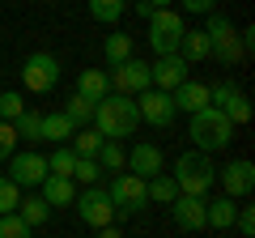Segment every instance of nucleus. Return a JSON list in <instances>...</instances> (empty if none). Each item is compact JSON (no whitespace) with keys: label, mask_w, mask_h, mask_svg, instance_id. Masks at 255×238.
Returning <instances> with one entry per match:
<instances>
[{"label":"nucleus","mask_w":255,"mask_h":238,"mask_svg":"<svg viewBox=\"0 0 255 238\" xmlns=\"http://www.w3.org/2000/svg\"><path fill=\"white\" fill-rule=\"evenodd\" d=\"M94 128L102 132V140H124L140 128V111L136 98L128 94H107L102 102H94Z\"/></svg>","instance_id":"obj_1"},{"label":"nucleus","mask_w":255,"mask_h":238,"mask_svg":"<svg viewBox=\"0 0 255 238\" xmlns=\"http://www.w3.org/2000/svg\"><path fill=\"white\" fill-rule=\"evenodd\" d=\"M174 183H179V196H209V187L217 183V166H213L209 153L200 149H187V153L174 162Z\"/></svg>","instance_id":"obj_2"},{"label":"nucleus","mask_w":255,"mask_h":238,"mask_svg":"<svg viewBox=\"0 0 255 238\" xmlns=\"http://www.w3.org/2000/svg\"><path fill=\"white\" fill-rule=\"evenodd\" d=\"M191 140H196L200 153H221V149H230V140H234V123H230L217 107H204V111L191 115Z\"/></svg>","instance_id":"obj_3"},{"label":"nucleus","mask_w":255,"mask_h":238,"mask_svg":"<svg viewBox=\"0 0 255 238\" xmlns=\"http://www.w3.org/2000/svg\"><path fill=\"white\" fill-rule=\"evenodd\" d=\"M204 34H209V55L213 60H221L226 68L243 64V43H238V30L230 17H221V13H209V26H204Z\"/></svg>","instance_id":"obj_4"},{"label":"nucleus","mask_w":255,"mask_h":238,"mask_svg":"<svg viewBox=\"0 0 255 238\" xmlns=\"http://www.w3.org/2000/svg\"><path fill=\"white\" fill-rule=\"evenodd\" d=\"M107 196H111V204H115V217H136V213L149 209L145 179H136V174H128V170H119L115 179H111Z\"/></svg>","instance_id":"obj_5"},{"label":"nucleus","mask_w":255,"mask_h":238,"mask_svg":"<svg viewBox=\"0 0 255 238\" xmlns=\"http://www.w3.org/2000/svg\"><path fill=\"white\" fill-rule=\"evenodd\" d=\"M149 47H153L157 55H179V38H183V17L174 9H153L149 13Z\"/></svg>","instance_id":"obj_6"},{"label":"nucleus","mask_w":255,"mask_h":238,"mask_svg":"<svg viewBox=\"0 0 255 238\" xmlns=\"http://www.w3.org/2000/svg\"><path fill=\"white\" fill-rule=\"evenodd\" d=\"M55 81H60V60L51 51H34L26 55V64H21V85L30 94H51Z\"/></svg>","instance_id":"obj_7"},{"label":"nucleus","mask_w":255,"mask_h":238,"mask_svg":"<svg viewBox=\"0 0 255 238\" xmlns=\"http://www.w3.org/2000/svg\"><path fill=\"white\" fill-rule=\"evenodd\" d=\"M77 217L85 221V226L102 230V226H115V204H111L107 187H85V192H77Z\"/></svg>","instance_id":"obj_8"},{"label":"nucleus","mask_w":255,"mask_h":238,"mask_svg":"<svg viewBox=\"0 0 255 238\" xmlns=\"http://www.w3.org/2000/svg\"><path fill=\"white\" fill-rule=\"evenodd\" d=\"M111 90L115 94H128V98H136V94H145V90H153V77H149V64L145 60H124V64H115L111 68Z\"/></svg>","instance_id":"obj_9"},{"label":"nucleus","mask_w":255,"mask_h":238,"mask_svg":"<svg viewBox=\"0 0 255 238\" xmlns=\"http://www.w3.org/2000/svg\"><path fill=\"white\" fill-rule=\"evenodd\" d=\"M217 183H221V192H226L230 200H243V196H251V192H255V162L234 157V162L217 166Z\"/></svg>","instance_id":"obj_10"},{"label":"nucleus","mask_w":255,"mask_h":238,"mask_svg":"<svg viewBox=\"0 0 255 238\" xmlns=\"http://www.w3.org/2000/svg\"><path fill=\"white\" fill-rule=\"evenodd\" d=\"M209 107H217L221 115L230 119V123H247L251 119V102H247V94L238 90V85H230V81H221V85H209Z\"/></svg>","instance_id":"obj_11"},{"label":"nucleus","mask_w":255,"mask_h":238,"mask_svg":"<svg viewBox=\"0 0 255 238\" xmlns=\"http://www.w3.org/2000/svg\"><path fill=\"white\" fill-rule=\"evenodd\" d=\"M136 111H140V119L145 123H153V128H170L174 123V98L166 90H145V94H136Z\"/></svg>","instance_id":"obj_12"},{"label":"nucleus","mask_w":255,"mask_h":238,"mask_svg":"<svg viewBox=\"0 0 255 238\" xmlns=\"http://www.w3.org/2000/svg\"><path fill=\"white\" fill-rule=\"evenodd\" d=\"M9 179L17 187H26V192H30V187H38L47 179V157L43 153H30V149H26V153H13L9 157Z\"/></svg>","instance_id":"obj_13"},{"label":"nucleus","mask_w":255,"mask_h":238,"mask_svg":"<svg viewBox=\"0 0 255 238\" xmlns=\"http://www.w3.org/2000/svg\"><path fill=\"white\" fill-rule=\"evenodd\" d=\"M187 60H183V55H157L153 64H149V77H153V90H179L183 81H187Z\"/></svg>","instance_id":"obj_14"},{"label":"nucleus","mask_w":255,"mask_h":238,"mask_svg":"<svg viewBox=\"0 0 255 238\" xmlns=\"http://www.w3.org/2000/svg\"><path fill=\"white\" fill-rule=\"evenodd\" d=\"M166 170V157L157 145H149V140H140L136 149H132V157H128V174H136V179H157V174Z\"/></svg>","instance_id":"obj_15"},{"label":"nucleus","mask_w":255,"mask_h":238,"mask_svg":"<svg viewBox=\"0 0 255 238\" xmlns=\"http://www.w3.org/2000/svg\"><path fill=\"white\" fill-rule=\"evenodd\" d=\"M204 209H209V196H179V200L170 204L174 213V226L179 230H204Z\"/></svg>","instance_id":"obj_16"},{"label":"nucleus","mask_w":255,"mask_h":238,"mask_svg":"<svg viewBox=\"0 0 255 238\" xmlns=\"http://www.w3.org/2000/svg\"><path fill=\"white\" fill-rule=\"evenodd\" d=\"M170 98H174V111H187V115H196V111H204L209 107V85L204 81H183L179 90H170Z\"/></svg>","instance_id":"obj_17"},{"label":"nucleus","mask_w":255,"mask_h":238,"mask_svg":"<svg viewBox=\"0 0 255 238\" xmlns=\"http://www.w3.org/2000/svg\"><path fill=\"white\" fill-rule=\"evenodd\" d=\"M38 196H43L51 209H64V204H73L77 200V187L73 179H60V174H47L43 183H38Z\"/></svg>","instance_id":"obj_18"},{"label":"nucleus","mask_w":255,"mask_h":238,"mask_svg":"<svg viewBox=\"0 0 255 238\" xmlns=\"http://www.w3.org/2000/svg\"><path fill=\"white\" fill-rule=\"evenodd\" d=\"M77 94L90 102H102L111 94V77L102 73V68H81V77H77Z\"/></svg>","instance_id":"obj_19"},{"label":"nucleus","mask_w":255,"mask_h":238,"mask_svg":"<svg viewBox=\"0 0 255 238\" xmlns=\"http://www.w3.org/2000/svg\"><path fill=\"white\" fill-rule=\"evenodd\" d=\"M73 123H68V115L64 111H55V115H43V128H38V140H51V145H68L73 140Z\"/></svg>","instance_id":"obj_20"},{"label":"nucleus","mask_w":255,"mask_h":238,"mask_svg":"<svg viewBox=\"0 0 255 238\" xmlns=\"http://www.w3.org/2000/svg\"><path fill=\"white\" fill-rule=\"evenodd\" d=\"M238 217V204L230 200V196H217V200H209V209H204V226L213 230H230Z\"/></svg>","instance_id":"obj_21"},{"label":"nucleus","mask_w":255,"mask_h":238,"mask_svg":"<svg viewBox=\"0 0 255 238\" xmlns=\"http://www.w3.org/2000/svg\"><path fill=\"white\" fill-rule=\"evenodd\" d=\"M179 55L187 60V64H200V60H209V34H204V30H183V38H179Z\"/></svg>","instance_id":"obj_22"},{"label":"nucleus","mask_w":255,"mask_h":238,"mask_svg":"<svg viewBox=\"0 0 255 238\" xmlns=\"http://www.w3.org/2000/svg\"><path fill=\"white\" fill-rule=\"evenodd\" d=\"M17 213H21V221H26L30 230H38V226H43L47 217H51V204H47L43 196L34 192V196H21V204H17Z\"/></svg>","instance_id":"obj_23"},{"label":"nucleus","mask_w":255,"mask_h":238,"mask_svg":"<svg viewBox=\"0 0 255 238\" xmlns=\"http://www.w3.org/2000/svg\"><path fill=\"white\" fill-rule=\"evenodd\" d=\"M68 149H73L77 157H94V153L102 149V132L94 128V123H90V128H77L73 140H68Z\"/></svg>","instance_id":"obj_24"},{"label":"nucleus","mask_w":255,"mask_h":238,"mask_svg":"<svg viewBox=\"0 0 255 238\" xmlns=\"http://www.w3.org/2000/svg\"><path fill=\"white\" fill-rule=\"evenodd\" d=\"M145 192H149V204H174V200H179V183H174L170 174H157V179H149Z\"/></svg>","instance_id":"obj_25"},{"label":"nucleus","mask_w":255,"mask_h":238,"mask_svg":"<svg viewBox=\"0 0 255 238\" xmlns=\"http://www.w3.org/2000/svg\"><path fill=\"white\" fill-rule=\"evenodd\" d=\"M85 4H90V17L102 21V26H115L128 9V0H85Z\"/></svg>","instance_id":"obj_26"},{"label":"nucleus","mask_w":255,"mask_h":238,"mask_svg":"<svg viewBox=\"0 0 255 238\" xmlns=\"http://www.w3.org/2000/svg\"><path fill=\"white\" fill-rule=\"evenodd\" d=\"M64 115H68L73 128H90V123H94V102L81 98V94H73V98L64 102Z\"/></svg>","instance_id":"obj_27"},{"label":"nucleus","mask_w":255,"mask_h":238,"mask_svg":"<svg viewBox=\"0 0 255 238\" xmlns=\"http://www.w3.org/2000/svg\"><path fill=\"white\" fill-rule=\"evenodd\" d=\"M102 55H107V64H124V60H132V34H107V43H102Z\"/></svg>","instance_id":"obj_28"},{"label":"nucleus","mask_w":255,"mask_h":238,"mask_svg":"<svg viewBox=\"0 0 255 238\" xmlns=\"http://www.w3.org/2000/svg\"><path fill=\"white\" fill-rule=\"evenodd\" d=\"M94 162H98L102 166V170H124V166H128V153H124V145H119V140H102V149H98V153H94Z\"/></svg>","instance_id":"obj_29"},{"label":"nucleus","mask_w":255,"mask_h":238,"mask_svg":"<svg viewBox=\"0 0 255 238\" xmlns=\"http://www.w3.org/2000/svg\"><path fill=\"white\" fill-rule=\"evenodd\" d=\"M73 166H77V153L68 145H55V153L47 157V174H60V179H73Z\"/></svg>","instance_id":"obj_30"},{"label":"nucleus","mask_w":255,"mask_h":238,"mask_svg":"<svg viewBox=\"0 0 255 238\" xmlns=\"http://www.w3.org/2000/svg\"><path fill=\"white\" fill-rule=\"evenodd\" d=\"M38 128H43V115H38V111H21L17 119H13V132H17V140H30V145H34L38 140Z\"/></svg>","instance_id":"obj_31"},{"label":"nucleus","mask_w":255,"mask_h":238,"mask_svg":"<svg viewBox=\"0 0 255 238\" xmlns=\"http://www.w3.org/2000/svg\"><path fill=\"white\" fill-rule=\"evenodd\" d=\"M17 204H21V187L13 183L9 174H0V217L4 213H17Z\"/></svg>","instance_id":"obj_32"},{"label":"nucleus","mask_w":255,"mask_h":238,"mask_svg":"<svg viewBox=\"0 0 255 238\" xmlns=\"http://www.w3.org/2000/svg\"><path fill=\"white\" fill-rule=\"evenodd\" d=\"M73 179H77V183H85V187H98V179H102V166L94 162V157H77V166H73Z\"/></svg>","instance_id":"obj_33"},{"label":"nucleus","mask_w":255,"mask_h":238,"mask_svg":"<svg viewBox=\"0 0 255 238\" xmlns=\"http://www.w3.org/2000/svg\"><path fill=\"white\" fill-rule=\"evenodd\" d=\"M21 111H26V98H21L17 90H4V94H0V119H4V123H13Z\"/></svg>","instance_id":"obj_34"},{"label":"nucleus","mask_w":255,"mask_h":238,"mask_svg":"<svg viewBox=\"0 0 255 238\" xmlns=\"http://www.w3.org/2000/svg\"><path fill=\"white\" fill-rule=\"evenodd\" d=\"M30 234H34V230L21 221V213H4V217H0V238H30Z\"/></svg>","instance_id":"obj_35"},{"label":"nucleus","mask_w":255,"mask_h":238,"mask_svg":"<svg viewBox=\"0 0 255 238\" xmlns=\"http://www.w3.org/2000/svg\"><path fill=\"white\" fill-rule=\"evenodd\" d=\"M13 149H17V132H13V123H4V119H0V162H9Z\"/></svg>","instance_id":"obj_36"},{"label":"nucleus","mask_w":255,"mask_h":238,"mask_svg":"<svg viewBox=\"0 0 255 238\" xmlns=\"http://www.w3.org/2000/svg\"><path fill=\"white\" fill-rule=\"evenodd\" d=\"M234 226H238V234H243V238H255V209H251V204H243V209H238Z\"/></svg>","instance_id":"obj_37"},{"label":"nucleus","mask_w":255,"mask_h":238,"mask_svg":"<svg viewBox=\"0 0 255 238\" xmlns=\"http://www.w3.org/2000/svg\"><path fill=\"white\" fill-rule=\"evenodd\" d=\"M183 9L196 17H209V13H217V0H183Z\"/></svg>","instance_id":"obj_38"},{"label":"nucleus","mask_w":255,"mask_h":238,"mask_svg":"<svg viewBox=\"0 0 255 238\" xmlns=\"http://www.w3.org/2000/svg\"><path fill=\"white\" fill-rule=\"evenodd\" d=\"M140 4H145L149 13H153V9H170V0H140Z\"/></svg>","instance_id":"obj_39"},{"label":"nucleus","mask_w":255,"mask_h":238,"mask_svg":"<svg viewBox=\"0 0 255 238\" xmlns=\"http://www.w3.org/2000/svg\"><path fill=\"white\" fill-rule=\"evenodd\" d=\"M98 238H124V234H119L115 226H102V230H98Z\"/></svg>","instance_id":"obj_40"}]
</instances>
